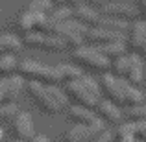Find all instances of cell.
Wrapping results in <instances>:
<instances>
[{
	"instance_id": "obj_25",
	"label": "cell",
	"mask_w": 146,
	"mask_h": 142,
	"mask_svg": "<svg viewBox=\"0 0 146 142\" xmlns=\"http://www.w3.org/2000/svg\"><path fill=\"white\" fill-rule=\"evenodd\" d=\"M126 113L131 118V122H144L146 120V103H139V105H131L126 107Z\"/></svg>"
},
{
	"instance_id": "obj_10",
	"label": "cell",
	"mask_w": 146,
	"mask_h": 142,
	"mask_svg": "<svg viewBox=\"0 0 146 142\" xmlns=\"http://www.w3.org/2000/svg\"><path fill=\"white\" fill-rule=\"evenodd\" d=\"M11 120H13V131H15V135H17V140L28 142L35 135V125H33V118H32L30 113L19 109L17 114H15Z\"/></svg>"
},
{
	"instance_id": "obj_21",
	"label": "cell",
	"mask_w": 146,
	"mask_h": 142,
	"mask_svg": "<svg viewBox=\"0 0 146 142\" xmlns=\"http://www.w3.org/2000/svg\"><path fill=\"white\" fill-rule=\"evenodd\" d=\"M128 65H129L128 53H126V55H120V57H115V59H111V63H109V70H111L109 74H113L115 78L124 79L126 74H128Z\"/></svg>"
},
{
	"instance_id": "obj_24",
	"label": "cell",
	"mask_w": 146,
	"mask_h": 142,
	"mask_svg": "<svg viewBox=\"0 0 146 142\" xmlns=\"http://www.w3.org/2000/svg\"><path fill=\"white\" fill-rule=\"evenodd\" d=\"M17 26H19V30H21L24 35H28V33H33V17H32V13L30 11H22L21 15H19V18H17Z\"/></svg>"
},
{
	"instance_id": "obj_30",
	"label": "cell",
	"mask_w": 146,
	"mask_h": 142,
	"mask_svg": "<svg viewBox=\"0 0 146 142\" xmlns=\"http://www.w3.org/2000/svg\"><path fill=\"white\" fill-rule=\"evenodd\" d=\"M137 9H139V15H144V20H146V0L137 2Z\"/></svg>"
},
{
	"instance_id": "obj_20",
	"label": "cell",
	"mask_w": 146,
	"mask_h": 142,
	"mask_svg": "<svg viewBox=\"0 0 146 142\" xmlns=\"http://www.w3.org/2000/svg\"><path fill=\"white\" fill-rule=\"evenodd\" d=\"M74 18V7L72 6H54L52 13H50V20L54 24H61Z\"/></svg>"
},
{
	"instance_id": "obj_33",
	"label": "cell",
	"mask_w": 146,
	"mask_h": 142,
	"mask_svg": "<svg viewBox=\"0 0 146 142\" xmlns=\"http://www.w3.org/2000/svg\"><path fill=\"white\" fill-rule=\"evenodd\" d=\"M139 55H141V57H146V39H144V43H143V48H141Z\"/></svg>"
},
{
	"instance_id": "obj_37",
	"label": "cell",
	"mask_w": 146,
	"mask_h": 142,
	"mask_svg": "<svg viewBox=\"0 0 146 142\" xmlns=\"http://www.w3.org/2000/svg\"><path fill=\"white\" fill-rule=\"evenodd\" d=\"M13 142H22V140H17V139H15V140H13Z\"/></svg>"
},
{
	"instance_id": "obj_8",
	"label": "cell",
	"mask_w": 146,
	"mask_h": 142,
	"mask_svg": "<svg viewBox=\"0 0 146 142\" xmlns=\"http://www.w3.org/2000/svg\"><path fill=\"white\" fill-rule=\"evenodd\" d=\"M22 44H26V46H30V48L46 50V52H61V50L67 48L59 37L52 35V33H37V32L24 35Z\"/></svg>"
},
{
	"instance_id": "obj_36",
	"label": "cell",
	"mask_w": 146,
	"mask_h": 142,
	"mask_svg": "<svg viewBox=\"0 0 146 142\" xmlns=\"http://www.w3.org/2000/svg\"><path fill=\"white\" fill-rule=\"evenodd\" d=\"M131 142H143V140H139V139H135V140H131Z\"/></svg>"
},
{
	"instance_id": "obj_7",
	"label": "cell",
	"mask_w": 146,
	"mask_h": 142,
	"mask_svg": "<svg viewBox=\"0 0 146 142\" xmlns=\"http://www.w3.org/2000/svg\"><path fill=\"white\" fill-rule=\"evenodd\" d=\"M100 13L107 15V17L118 18V20L131 22L135 18H139V9L135 4L124 2V0H111L109 4H106L104 7H100Z\"/></svg>"
},
{
	"instance_id": "obj_17",
	"label": "cell",
	"mask_w": 146,
	"mask_h": 142,
	"mask_svg": "<svg viewBox=\"0 0 146 142\" xmlns=\"http://www.w3.org/2000/svg\"><path fill=\"white\" fill-rule=\"evenodd\" d=\"M57 74H59V79L61 83H70V81H76V79H80L83 76V70L80 67H76V65H70V63H61L57 65Z\"/></svg>"
},
{
	"instance_id": "obj_23",
	"label": "cell",
	"mask_w": 146,
	"mask_h": 142,
	"mask_svg": "<svg viewBox=\"0 0 146 142\" xmlns=\"http://www.w3.org/2000/svg\"><path fill=\"white\" fill-rule=\"evenodd\" d=\"M115 139H117L118 142H131V140H135L133 122H122V124H118L117 131H115Z\"/></svg>"
},
{
	"instance_id": "obj_4",
	"label": "cell",
	"mask_w": 146,
	"mask_h": 142,
	"mask_svg": "<svg viewBox=\"0 0 146 142\" xmlns=\"http://www.w3.org/2000/svg\"><path fill=\"white\" fill-rule=\"evenodd\" d=\"M17 74L24 81L28 79V81L43 83V85H61V79H59L56 67H50V65L39 63V61H33V59L19 61Z\"/></svg>"
},
{
	"instance_id": "obj_18",
	"label": "cell",
	"mask_w": 146,
	"mask_h": 142,
	"mask_svg": "<svg viewBox=\"0 0 146 142\" xmlns=\"http://www.w3.org/2000/svg\"><path fill=\"white\" fill-rule=\"evenodd\" d=\"M96 50L102 53L104 57L107 59H115V57H120V55H126L128 53V46L126 43H107V44H100L96 46Z\"/></svg>"
},
{
	"instance_id": "obj_34",
	"label": "cell",
	"mask_w": 146,
	"mask_h": 142,
	"mask_svg": "<svg viewBox=\"0 0 146 142\" xmlns=\"http://www.w3.org/2000/svg\"><path fill=\"white\" fill-rule=\"evenodd\" d=\"M2 140H4V129L0 127V142H2Z\"/></svg>"
},
{
	"instance_id": "obj_16",
	"label": "cell",
	"mask_w": 146,
	"mask_h": 142,
	"mask_svg": "<svg viewBox=\"0 0 146 142\" xmlns=\"http://www.w3.org/2000/svg\"><path fill=\"white\" fill-rule=\"evenodd\" d=\"M6 81H7V103H15L21 98V94L24 92L26 81L19 74H13L9 78H6Z\"/></svg>"
},
{
	"instance_id": "obj_27",
	"label": "cell",
	"mask_w": 146,
	"mask_h": 142,
	"mask_svg": "<svg viewBox=\"0 0 146 142\" xmlns=\"http://www.w3.org/2000/svg\"><path fill=\"white\" fill-rule=\"evenodd\" d=\"M133 133H135V139L146 142V120L144 122H133Z\"/></svg>"
},
{
	"instance_id": "obj_26",
	"label": "cell",
	"mask_w": 146,
	"mask_h": 142,
	"mask_svg": "<svg viewBox=\"0 0 146 142\" xmlns=\"http://www.w3.org/2000/svg\"><path fill=\"white\" fill-rule=\"evenodd\" d=\"M17 111H19L17 103H4V105H0V122L11 120L17 114Z\"/></svg>"
},
{
	"instance_id": "obj_6",
	"label": "cell",
	"mask_w": 146,
	"mask_h": 142,
	"mask_svg": "<svg viewBox=\"0 0 146 142\" xmlns=\"http://www.w3.org/2000/svg\"><path fill=\"white\" fill-rule=\"evenodd\" d=\"M106 129H107V124L96 116V120L91 125H80V124L70 125L65 131L63 139H65V142H91L93 139H96L100 133L106 131Z\"/></svg>"
},
{
	"instance_id": "obj_31",
	"label": "cell",
	"mask_w": 146,
	"mask_h": 142,
	"mask_svg": "<svg viewBox=\"0 0 146 142\" xmlns=\"http://www.w3.org/2000/svg\"><path fill=\"white\" fill-rule=\"evenodd\" d=\"M28 142H50V139L46 135H33Z\"/></svg>"
},
{
	"instance_id": "obj_35",
	"label": "cell",
	"mask_w": 146,
	"mask_h": 142,
	"mask_svg": "<svg viewBox=\"0 0 146 142\" xmlns=\"http://www.w3.org/2000/svg\"><path fill=\"white\" fill-rule=\"evenodd\" d=\"M124 2H129V4H135V6H137V2H139V0H124Z\"/></svg>"
},
{
	"instance_id": "obj_3",
	"label": "cell",
	"mask_w": 146,
	"mask_h": 142,
	"mask_svg": "<svg viewBox=\"0 0 146 142\" xmlns=\"http://www.w3.org/2000/svg\"><path fill=\"white\" fill-rule=\"evenodd\" d=\"M63 92H65L68 102L70 100L74 102V105H82V107H87V109H93V111L96 107L100 96H102L98 81L93 79L91 76H85V74L80 79H76V81L65 83Z\"/></svg>"
},
{
	"instance_id": "obj_28",
	"label": "cell",
	"mask_w": 146,
	"mask_h": 142,
	"mask_svg": "<svg viewBox=\"0 0 146 142\" xmlns=\"http://www.w3.org/2000/svg\"><path fill=\"white\" fill-rule=\"evenodd\" d=\"M91 142H115V131H111V129H106V131L100 133L96 139H93Z\"/></svg>"
},
{
	"instance_id": "obj_14",
	"label": "cell",
	"mask_w": 146,
	"mask_h": 142,
	"mask_svg": "<svg viewBox=\"0 0 146 142\" xmlns=\"http://www.w3.org/2000/svg\"><path fill=\"white\" fill-rule=\"evenodd\" d=\"M22 39L19 35H15V33H0V53H13V55H17L19 52L22 50Z\"/></svg>"
},
{
	"instance_id": "obj_19",
	"label": "cell",
	"mask_w": 146,
	"mask_h": 142,
	"mask_svg": "<svg viewBox=\"0 0 146 142\" xmlns=\"http://www.w3.org/2000/svg\"><path fill=\"white\" fill-rule=\"evenodd\" d=\"M19 68V59L13 53H0V76L2 78H9V76L17 74Z\"/></svg>"
},
{
	"instance_id": "obj_22",
	"label": "cell",
	"mask_w": 146,
	"mask_h": 142,
	"mask_svg": "<svg viewBox=\"0 0 146 142\" xmlns=\"http://www.w3.org/2000/svg\"><path fill=\"white\" fill-rule=\"evenodd\" d=\"M54 9V2L52 0H30V4L26 6V11H32V13H41V15H48Z\"/></svg>"
},
{
	"instance_id": "obj_32",
	"label": "cell",
	"mask_w": 146,
	"mask_h": 142,
	"mask_svg": "<svg viewBox=\"0 0 146 142\" xmlns=\"http://www.w3.org/2000/svg\"><path fill=\"white\" fill-rule=\"evenodd\" d=\"M54 6H72V0H52Z\"/></svg>"
},
{
	"instance_id": "obj_12",
	"label": "cell",
	"mask_w": 146,
	"mask_h": 142,
	"mask_svg": "<svg viewBox=\"0 0 146 142\" xmlns=\"http://www.w3.org/2000/svg\"><path fill=\"white\" fill-rule=\"evenodd\" d=\"M128 61H129L128 74H126L124 79L129 85L137 87V85H141L143 79H144V61L139 53H131V52H128Z\"/></svg>"
},
{
	"instance_id": "obj_15",
	"label": "cell",
	"mask_w": 146,
	"mask_h": 142,
	"mask_svg": "<svg viewBox=\"0 0 146 142\" xmlns=\"http://www.w3.org/2000/svg\"><path fill=\"white\" fill-rule=\"evenodd\" d=\"M68 116L80 125H91L96 120V114L93 109H87L82 105H68Z\"/></svg>"
},
{
	"instance_id": "obj_2",
	"label": "cell",
	"mask_w": 146,
	"mask_h": 142,
	"mask_svg": "<svg viewBox=\"0 0 146 142\" xmlns=\"http://www.w3.org/2000/svg\"><path fill=\"white\" fill-rule=\"evenodd\" d=\"M24 90L35 102V105L46 114H57L68 107L67 96L63 89H59L57 85H43V83L28 81Z\"/></svg>"
},
{
	"instance_id": "obj_13",
	"label": "cell",
	"mask_w": 146,
	"mask_h": 142,
	"mask_svg": "<svg viewBox=\"0 0 146 142\" xmlns=\"http://www.w3.org/2000/svg\"><path fill=\"white\" fill-rule=\"evenodd\" d=\"M72 7H74V18L78 22H82L83 26H87V28H94L98 24L100 17H102L100 9H96L91 4H78V6H72Z\"/></svg>"
},
{
	"instance_id": "obj_5",
	"label": "cell",
	"mask_w": 146,
	"mask_h": 142,
	"mask_svg": "<svg viewBox=\"0 0 146 142\" xmlns=\"http://www.w3.org/2000/svg\"><path fill=\"white\" fill-rule=\"evenodd\" d=\"M72 59H74L76 67H80L82 70L87 68V70H94V72H100V74L109 72L111 61L107 57H104L93 44H83V46L72 50Z\"/></svg>"
},
{
	"instance_id": "obj_11",
	"label": "cell",
	"mask_w": 146,
	"mask_h": 142,
	"mask_svg": "<svg viewBox=\"0 0 146 142\" xmlns=\"http://www.w3.org/2000/svg\"><path fill=\"white\" fill-rule=\"evenodd\" d=\"M94 114L106 124H122V118H124V113L118 105L111 103L109 100H98L96 107H94Z\"/></svg>"
},
{
	"instance_id": "obj_29",
	"label": "cell",
	"mask_w": 146,
	"mask_h": 142,
	"mask_svg": "<svg viewBox=\"0 0 146 142\" xmlns=\"http://www.w3.org/2000/svg\"><path fill=\"white\" fill-rule=\"evenodd\" d=\"M7 103V81L6 78H0V105Z\"/></svg>"
},
{
	"instance_id": "obj_1",
	"label": "cell",
	"mask_w": 146,
	"mask_h": 142,
	"mask_svg": "<svg viewBox=\"0 0 146 142\" xmlns=\"http://www.w3.org/2000/svg\"><path fill=\"white\" fill-rule=\"evenodd\" d=\"M98 85H100V90L107 96V100L118 107H122V105L131 107V105L144 103V92L143 90L129 85L126 79L115 78L109 72L102 74V79H100Z\"/></svg>"
},
{
	"instance_id": "obj_9",
	"label": "cell",
	"mask_w": 146,
	"mask_h": 142,
	"mask_svg": "<svg viewBox=\"0 0 146 142\" xmlns=\"http://www.w3.org/2000/svg\"><path fill=\"white\" fill-rule=\"evenodd\" d=\"M146 39V20L144 18H135L129 22L128 32H126V46L128 52L131 50V53H139L143 48V43Z\"/></svg>"
}]
</instances>
